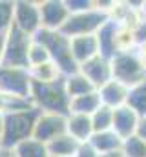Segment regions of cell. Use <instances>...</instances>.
Listing matches in <instances>:
<instances>
[{
  "instance_id": "cell-1",
  "label": "cell",
  "mask_w": 146,
  "mask_h": 157,
  "mask_svg": "<svg viewBox=\"0 0 146 157\" xmlns=\"http://www.w3.org/2000/svg\"><path fill=\"white\" fill-rule=\"evenodd\" d=\"M38 110L35 106L22 110V112H13V113H4V126H2V146L7 150H13L17 144L31 139L33 128H35Z\"/></svg>"
},
{
  "instance_id": "cell-2",
  "label": "cell",
  "mask_w": 146,
  "mask_h": 157,
  "mask_svg": "<svg viewBox=\"0 0 146 157\" xmlns=\"http://www.w3.org/2000/svg\"><path fill=\"white\" fill-rule=\"evenodd\" d=\"M33 40H36L38 44H42L48 49L51 62L59 68V71L62 73V77H68V75L79 71V66H77V62L73 60V57H71L70 39L64 37L60 31L40 29L33 37Z\"/></svg>"
},
{
  "instance_id": "cell-3",
  "label": "cell",
  "mask_w": 146,
  "mask_h": 157,
  "mask_svg": "<svg viewBox=\"0 0 146 157\" xmlns=\"http://www.w3.org/2000/svg\"><path fill=\"white\" fill-rule=\"evenodd\" d=\"M29 101L38 112H49V113H62L68 115L70 99L64 91V77L51 84H36L31 82L29 90Z\"/></svg>"
},
{
  "instance_id": "cell-4",
  "label": "cell",
  "mask_w": 146,
  "mask_h": 157,
  "mask_svg": "<svg viewBox=\"0 0 146 157\" xmlns=\"http://www.w3.org/2000/svg\"><path fill=\"white\" fill-rule=\"evenodd\" d=\"M110 64H111V78L124 84L126 88H132L146 78V71L141 64L137 49L115 53L110 59Z\"/></svg>"
},
{
  "instance_id": "cell-5",
  "label": "cell",
  "mask_w": 146,
  "mask_h": 157,
  "mask_svg": "<svg viewBox=\"0 0 146 157\" xmlns=\"http://www.w3.org/2000/svg\"><path fill=\"white\" fill-rule=\"evenodd\" d=\"M108 18L110 17L106 13L95 9V7L88 9L84 13H75V15L68 17L66 24L60 28V33L68 39L82 37V35H95Z\"/></svg>"
},
{
  "instance_id": "cell-6",
  "label": "cell",
  "mask_w": 146,
  "mask_h": 157,
  "mask_svg": "<svg viewBox=\"0 0 146 157\" xmlns=\"http://www.w3.org/2000/svg\"><path fill=\"white\" fill-rule=\"evenodd\" d=\"M20 33L28 37H35L42 29V18H40V7L38 2L31 0H17L13 2V26Z\"/></svg>"
},
{
  "instance_id": "cell-7",
  "label": "cell",
  "mask_w": 146,
  "mask_h": 157,
  "mask_svg": "<svg viewBox=\"0 0 146 157\" xmlns=\"http://www.w3.org/2000/svg\"><path fill=\"white\" fill-rule=\"evenodd\" d=\"M31 37L20 33L18 29L11 28L6 35V49H4V60L2 66L7 68H22L28 70V49L31 44Z\"/></svg>"
},
{
  "instance_id": "cell-8",
  "label": "cell",
  "mask_w": 146,
  "mask_h": 157,
  "mask_svg": "<svg viewBox=\"0 0 146 157\" xmlns=\"http://www.w3.org/2000/svg\"><path fill=\"white\" fill-rule=\"evenodd\" d=\"M64 133H66V115L40 112L38 117H36L31 139H35L42 144H48V143H51L53 139H57Z\"/></svg>"
},
{
  "instance_id": "cell-9",
  "label": "cell",
  "mask_w": 146,
  "mask_h": 157,
  "mask_svg": "<svg viewBox=\"0 0 146 157\" xmlns=\"http://www.w3.org/2000/svg\"><path fill=\"white\" fill-rule=\"evenodd\" d=\"M29 90H31V78L28 70L0 66V93L29 99Z\"/></svg>"
},
{
  "instance_id": "cell-10",
  "label": "cell",
  "mask_w": 146,
  "mask_h": 157,
  "mask_svg": "<svg viewBox=\"0 0 146 157\" xmlns=\"http://www.w3.org/2000/svg\"><path fill=\"white\" fill-rule=\"evenodd\" d=\"M38 7H40L42 29L60 31V28L66 24V20L70 17V11H68L64 0H42V2H38Z\"/></svg>"
},
{
  "instance_id": "cell-11",
  "label": "cell",
  "mask_w": 146,
  "mask_h": 157,
  "mask_svg": "<svg viewBox=\"0 0 146 157\" xmlns=\"http://www.w3.org/2000/svg\"><path fill=\"white\" fill-rule=\"evenodd\" d=\"M79 71L88 78L95 90H99L102 84H106L108 80H111V64L110 59L97 55L93 59H90L88 62H84L82 66H79Z\"/></svg>"
},
{
  "instance_id": "cell-12",
  "label": "cell",
  "mask_w": 146,
  "mask_h": 157,
  "mask_svg": "<svg viewBox=\"0 0 146 157\" xmlns=\"http://www.w3.org/2000/svg\"><path fill=\"white\" fill-rule=\"evenodd\" d=\"M139 115L128 108V106H121L117 110H113V122H111V130L124 141L132 135H135L137 132V124H139Z\"/></svg>"
},
{
  "instance_id": "cell-13",
  "label": "cell",
  "mask_w": 146,
  "mask_h": 157,
  "mask_svg": "<svg viewBox=\"0 0 146 157\" xmlns=\"http://www.w3.org/2000/svg\"><path fill=\"white\" fill-rule=\"evenodd\" d=\"M99 99H101V106H106L110 110H117L121 106H126V99H128V88L117 80H108L106 84H102L99 90Z\"/></svg>"
},
{
  "instance_id": "cell-14",
  "label": "cell",
  "mask_w": 146,
  "mask_h": 157,
  "mask_svg": "<svg viewBox=\"0 0 146 157\" xmlns=\"http://www.w3.org/2000/svg\"><path fill=\"white\" fill-rule=\"evenodd\" d=\"M70 49L71 57L77 62V66H82L90 59L99 55V42L95 35H82V37H73L70 39Z\"/></svg>"
},
{
  "instance_id": "cell-15",
  "label": "cell",
  "mask_w": 146,
  "mask_h": 157,
  "mask_svg": "<svg viewBox=\"0 0 146 157\" xmlns=\"http://www.w3.org/2000/svg\"><path fill=\"white\" fill-rule=\"evenodd\" d=\"M66 133L73 137L77 143H88L93 135V126L90 115L80 113H68L66 115Z\"/></svg>"
},
{
  "instance_id": "cell-16",
  "label": "cell",
  "mask_w": 146,
  "mask_h": 157,
  "mask_svg": "<svg viewBox=\"0 0 146 157\" xmlns=\"http://www.w3.org/2000/svg\"><path fill=\"white\" fill-rule=\"evenodd\" d=\"M117 22L113 20H106L102 24V28L95 33L97 37V42H99V55L106 57V59H111L117 51H115V31H117Z\"/></svg>"
},
{
  "instance_id": "cell-17",
  "label": "cell",
  "mask_w": 146,
  "mask_h": 157,
  "mask_svg": "<svg viewBox=\"0 0 146 157\" xmlns=\"http://www.w3.org/2000/svg\"><path fill=\"white\" fill-rule=\"evenodd\" d=\"M88 143L91 144V148H93L99 155L108 154V152H115V150H121V148H122V139H121L113 130L93 133Z\"/></svg>"
},
{
  "instance_id": "cell-18",
  "label": "cell",
  "mask_w": 146,
  "mask_h": 157,
  "mask_svg": "<svg viewBox=\"0 0 146 157\" xmlns=\"http://www.w3.org/2000/svg\"><path fill=\"white\" fill-rule=\"evenodd\" d=\"M99 108H101V99H99V93H97V90H95V91H91V93H86V95L70 99L68 113L91 115V113H93L95 110H99Z\"/></svg>"
},
{
  "instance_id": "cell-19",
  "label": "cell",
  "mask_w": 146,
  "mask_h": 157,
  "mask_svg": "<svg viewBox=\"0 0 146 157\" xmlns=\"http://www.w3.org/2000/svg\"><path fill=\"white\" fill-rule=\"evenodd\" d=\"M64 91H66L68 99H75V97L95 91V88L80 71H77V73H71V75L64 77Z\"/></svg>"
},
{
  "instance_id": "cell-20",
  "label": "cell",
  "mask_w": 146,
  "mask_h": 157,
  "mask_svg": "<svg viewBox=\"0 0 146 157\" xmlns=\"http://www.w3.org/2000/svg\"><path fill=\"white\" fill-rule=\"evenodd\" d=\"M80 143H77L73 137H70L68 133L53 139L51 143L46 144L48 152H49V157H73L77 148H79Z\"/></svg>"
},
{
  "instance_id": "cell-21",
  "label": "cell",
  "mask_w": 146,
  "mask_h": 157,
  "mask_svg": "<svg viewBox=\"0 0 146 157\" xmlns=\"http://www.w3.org/2000/svg\"><path fill=\"white\" fill-rule=\"evenodd\" d=\"M28 71H29L31 82H36V84H51V82H57L62 78V73L51 60L44 62L40 66H35V68H29Z\"/></svg>"
},
{
  "instance_id": "cell-22",
  "label": "cell",
  "mask_w": 146,
  "mask_h": 157,
  "mask_svg": "<svg viewBox=\"0 0 146 157\" xmlns=\"http://www.w3.org/2000/svg\"><path fill=\"white\" fill-rule=\"evenodd\" d=\"M126 106L132 108L139 117L146 115V78L143 82L128 88V99H126Z\"/></svg>"
},
{
  "instance_id": "cell-23",
  "label": "cell",
  "mask_w": 146,
  "mask_h": 157,
  "mask_svg": "<svg viewBox=\"0 0 146 157\" xmlns=\"http://www.w3.org/2000/svg\"><path fill=\"white\" fill-rule=\"evenodd\" d=\"M11 152H13V157H49L46 144L38 143L35 139H28V141L17 144Z\"/></svg>"
},
{
  "instance_id": "cell-24",
  "label": "cell",
  "mask_w": 146,
  "mask_h": 157,
  "mask_svg": "<svg viewBox=\"0 0 146 157\" xmlns=\"http://www.w3.org/2000/svg\"><path fill=\"white\" fill-rule=\"evenodd\" d=\"M132 49H137L133 29H130L126 26H117V31H115V51L121 53V51H132Z\"/></svg>"
},
{
  "instance_id": "cell-25",
  "label": "cell",
  "mask_w": 146,
  "mask_h": 157,
  "mask_svg": "<svg viewBox=\"0 0 146 157\" xmlns=\"http://www.w3.org/2000/svg\"><path fill=\"white\" fill-rule=\"evenodd\" d=\"M90 119H91L93 133L108 132V130H111V122H113V110H110L106 106H101L99 110H95L90 115Z\"/></svg>"
},
{
  "instance_id": "cell-26",
  "label": "cell",
  "mask_w": 146,
  "mask_h": 157,
  "mask_svg": "<svg viewBox=\"0 0 146 157\" xmlns=\"http://www.w3.org/2000/svg\"><path fill=\"white\" fill-rule=\"evenodd\" d=\"M49 60H51V59H49L48 49H46L42 44H38L36 40H31L29 49H28V66H29V68H35V66H40V64L49 62ZM29 68H28V70H29Z\"/></svg>"
},
{
  "instance_id": "cell-27",
  "label": "cell",
  "mask_w": 146,
  "mask_h": 157,
  "mask_svg": "<svg viewBox=\"0 0 146 157\" xmlns=\"http://www.w3.org/2000/svg\"><path fill=\"white\" fill-rule=\"evenodd\" d=\"M122 154L124 157H146V143L137 135H132L122 141Z\"/></svg>"
},
{
  "instance_id": "cell-28",
  "label": "cell",
  "mask_w": 146,
  "mask_h": 157,
  "mask_svg": "<svg viewBox=\"0 0 146 157\" xmlns=\"http://www.w3.org/2000/svg\"><path fill=\"white\" fill-rule=\"evenodd\" d=\"M13 26V2L0 0V33H7Z\"/></svg>"
},
{
  "instance_id": "cell-29",
  "label": "cell",
  "mask_w": 146,
  "mask_h": 157,
  "mask_svg": "<svg viewBox=\"0 0 146 157\" xmlns=\"http://www.w3.org/2000/svg\"><path fill=\"white\" fill-rule=\"evenodd\" d=\"M66 2V7L70 11V15H75V13H84L88 9H93L95 4L93 0H64Z\"/></svg>"
},
{
  "instance_id": "cell-30",
  "label": "cell",
  "mask_w": 146,
  "mask_h": 157,
  "mask_svg": "<svg viewBox=\"0 0 146 157\" xmlns=\"http://www.w3.org/2000/svg\"><path fill=\"white\" fill-rule=\"evenodd\" d=\"M73 157H99V154L91 148L90 143H82V144H79V148H77Z\"/></svg>"
},
{
  "instance_id": "cell-31",
  "label": "cell",
  "mask_w": 146,
  "mask_h": 157,
  "mask_svg": "<svg viewBox=\"0 0 146 157\" xmlns=\"http://www.w3.org/2000/svg\"><path fill=\"white\" fill-rule=\"evenodd\" d=\"M135 135L146 143V115L139 119V124H137V132H135Z\"/></svg>"
},
{
  "instance_id": "cell-32",
  "label": "cell",
  "mask_w": 146,
  "mask_h": 157,
  "mask_svg": "<svg viewBox=\"0 0 146 157\" xmlns=\"http://www.w3.org/2000/svg\"><path fill=\"white\" fill-rule=\"evenodd\" d=\"M137 53H139L141 64H143V68H144V71H146V44H143V46L137 48Z\"/></svg>"
},
{
  "instance_id": "cell-33",
  "label": "cell",
  "mask_w": 146,
  "mask_h": 157,
  "mask_svg": "<svg viewBox=\"0 0 146 157\" xmlns=\"http://www.w3.org/2000/svg\"><path fill=\"white\" fill-rule=\"evenodd\" d=\"M6 35L7 33H0V66L4 60V49H6Z\"/></svg>"
},
{
  "instance_id": "cell-34",
  "label": "cell",
  "mask_w": 146,
  "mask_h": 157,
  "mask_svg": "<svg viewBox=\"0 0 146 157\" xmlns=\"http://www.w3.org/2000/svg\"><path fill=\"white\" fill-rule=\"evenodd\" d=\"M99 157H124V154H122V150H115V152H108V154H102Z\"/></svg>"
},
{
  "instance_id": "cell-35",
  "label": "cell",
  "mask_w": 146,
  "mask_h": 157,
  "mask_svg": "<svg viewBox=\"0 0 146 157\" xmlns=\"http://www.w3.org/2000/svg\"><path fill=\"white\" fill-rule=\"evenodd\" d=\"M0 157H13V152L7 148H0Z\"/></svg>"
},
{
  "instance_id": "cell-36",
  "label": "cell",
  "mask_w": 146,
  "mask_h": 157,
  "mask_svg": "<svg viewBox=\"0 0 146 157\" xmlns=\"http://www.w3.org/2000/svg\"><path fill=\"white\" fill-rule=\"evenodd\" d=\"M141 15L146 18V2H141Z\"/></svg>"
},
{
  "instance_id": "cell-37",
  "label": "cell",
  "mask_w": 146,
  "mask_h": 157,
  "mask_svg": "<svg viewBox=\"0 0 146 157\" xmlns=\"http://www.w3.org/2000/svg\"><path fill=\"white\" fill-rule=\"evenodd\" d=\"M2 126H4V113H0V133H2Z\"/></svg>"
},
{
  "instance_id": "cell-38",
  "label": "cell",
  "mask_w": 146,
  "mask_h": 157,
  "mask_svg": "<svg viewBox=\"0 0 146 157\" xmlns=\"http://www.w3.org/2000/svg\"><path fill=\"white\" fill-rule=\"evenodd\" d=\"M0 148H4V146H2V139H0Z\"/></svg>"
}]
</instances>
